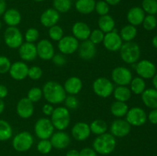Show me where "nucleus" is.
Listing matches in <instances>:
<instances>
[{
    "mask_svg": "<svg viewBox=\"0 0 157 156\" xmlns=\"http://www.w3.org/2000/svg\"><path fill=\"white\" fill-rule=\"evenodd\" d=\"M43 96L48 103L57 105L64 102L67 93L64 87L57 81L49 80L42 87Z\"/></svg>",
    "mask_w": 157,
    "mask_h": 156,
    "instance_id": "obj_1",
    "label": "nucleus"
},
{
    "mask_svg": "<svg viewBox=\"0 0 157 156\" xmlns=\"http://www.w3.org/2000/svg\"><path fill=\"white\" fill-rule=\"evenodd\" d=\"M93 148L98 154L107 155L113 152L117 146L116 138L110 133L105 132L98 136L93 142Z\"/></svg>",
    "mask_w": 157,
    "mask_h": 156,
    "instance_id": "obj_2",
    "label": "nucleus"
},
{
    "mask_svg": "<svg viewBox=\"0 0 157 156\" xmlns=\"http://www.w3.org/2000/svg\"><path fill=\"white\" fill-rule=\"evenodd\" d=\"M119 51L121 60L127 64H136L140 58V47L133 41L123 43Z\"/></svg>",
    "mask_w": 157,
    "mask_h": 156,
    "instance_id": "obj_3",
    "label": "nucleus"
},
{
    "mask_svg": "<svg viewBox=\"0 0 157 156\" xmlns=\"http://www.w3.org/2000/svg\"><path fill=\"white\" fill-rule=\"evenodd\" d=\"M51 121L55 128L58 131H64L70 125V111L65 106H58L55 108L51 116Z\"/></svg>",
    "mask_w": 157,
    "mask_h": 156,
    "instance_id": "obj_4",
    "label": "nucleus"
},
{
    "mask_svg": "<svg viewBox=\"0 0 157 156\" xmlns=\"http://www.w3.org/2000/svg\"><path fill=\"white\" fill-rule=\"evenodd\" d=\"M114 84L111 80L105 76L98 77L92 84V89L95 94L101 98L109 97L113 94L114 90Z\"/></svg>",
    "mask_w": 157,
    "mask_h": 156,
    "instance_id": "obj_5",
    "label": "nucleus"
},
{
    "mask_svg": "<svg viewBox=\"0 0 157 156\" xmlns=\"http://www.w3.org/2000/svg\"><path fill=\"white\" fill-rule=\"evenodd\" d=\"M12 147L18 152H25L31 149L34 144V137L29 132L22 131L12 139Z\"/></svg>",
    "mask_w": 157,
    "mask_h": 156,
    "instance_id": "obj_6",
    "label": "nucleus"
},
{
    "mask_svg": "<svg viewBox=\"0 0 157 156\" xmlns=\"http://www.w3.org/2000/svg\"><path fill=\"white\" fill-rule=\"evenodd\" d=\"M5 44L11 49H18L23 44L24 36L17 27H8L3 34Z\"/></svg>",
    "mask_w": 157,
    "mask_h": 156,
    "instance_id": "obj_7",
    "label": "nucleus"
},
{
    "mask_svg": "<svg viewBox=\"0 0 157 156\" xmlns=\"http://www.w3.org/2000/svg\"><path fill=\"white\" fill-rule=\"evenodd\" d=\"M34 132L38 139H49L51 136L55 132V127L52 121L48 118H40L34 125Z\"/></svg>",
    "mask_w": 157,
    "mask_h": 156,
    "instance_id": "obj_8",
    "label": "nucleus"
},
{
    "mask_svg": "<svg viewBox=\"0 0 157 156\" xmlns=\"http://www.w3.org/2000/svg\"><path fill=\"white\" fill-rule=\"evenodd\" d=\"M132 65L138 76L144 80L152 79L156 73V65L149 60H141Z\"/></svg>",
    "mask_w": 157,
    "mask_h": 156,
    "instance_id": "obj_9",
    "label": "nucleus"
},
{
    "mask_svg": "<svg viewBox=\"0 0 157 156\" xmlns=\"http://www.w3.org/2000/svg\"><path fill=\"white\" fill-rule=\"evenodd\" d=\"M125 117L126 120L131 126H141L147 121V114L145 110L138 106L129 109Z\"/></svg>",
    "mask_w": 157,
    "mask_h": 156,
    "instance_id": "obj_10",
    "label": "nucleus"
},
{
    "mask_svg": "<svg viewBox=\"0 0 157 156\" xmlns=\"http://www.w3.org/2000/svg\"><path fill=\"white\" fill-rule=\"evenodd\" d=\"M111 79L117 86H128L133 79V74L129 68L120 66L112 70Z\"/></svg>",
    "mask_w": 157,
    "mask_h": 156,
    "instance_id": "obj_11",
    "label": "nucleus"
},
{
    "mask_svg": "<svg viewBox=\"0 0 157 156\" xmlns=\"http://www.w3.org/2000/svg\"><path fill=\"white\" fill-rule=\"evenodd\" d=\"M79 47V41L73 35L64 36L58 41V48L60 53L64 55H70L78 50Z\"/></svg>",
    "mask_w": 157,
    "mask_h": 156,
    "instance_id": "obj_12",
    "label": "nucleus"
},
{
    "mask_svg": "<svg viewBox=\"0 0 157 156\" xmlns=\"http://www.w3.org/2000/svg\"><path fill=\"white\" fill-rule=\"evenodd\" d=\"M131 131V125L126 119L117 118L112 122L110 126V134L115 138H124L130 134Z\"/></svg>",
    "mask_w": 157,
    "mask_h": 156,
    "instance_id": "obj_13",
    "label": "nucleus"
},
{
    "mask_svg": "<svg viewBox=\"0 0 157 156\" xmlns=\"http://www.w3.org/2000/svg\"><path fill=\"white\" fill-rule=\"evenodd\" d=\"M102 43L107 50L115 52L120 50L124 41L121 39L117 31L114 29L112 32L105 34Z\"/></svg>",
    "mask_w": 157,
    "mask_h": 156,
    "instance_id": "obj_14",
    "label": "nucleus"
},
{
    "mask_svg": "<svg viewBox=\"0 0 157 156\" xmlns=\"http://www.w3.org/2000/svg\"><path fill=\"white\" fill-rule=\"evenodd\" d=\"M37 54L43 61H51L55 55V47L52 41L48 39L40 40L36 44Z\"/></svg>",
    "mask_w": 157,
    "mask_h": 156,
    "instance_id": "obj_15",
    "label": "nucleus"
},
{
    "mask_svg": "<svg viewBox=\"0 0 157 156\" xmlns=\"http://www.w3.org/2000/svg\"><path fill=\"white\" fill-rule=\"evenodd\" d=\"M29 68V66L24 61H16L12 64L9 73L13 80L21 81L28 77Z\"/></svg>",
    "mask_w": 157,
    "mask_h": 156,
    "instance_id": "obj_16",
    "label": "nucleus"
},
{
    "mask_svg": "<svg viewBox=\"0 0 157 156\" xmlns=\"http://www.w3.org/2000/svg\"><path fill=\"white\" fill-rule=\"evenodd\" d=\"M34 103L27 97L21 98L16 105V113L20 118L27 119L32 117L34 114Z\"/></svg>",
    "mask_w": 157,
    "mask_h": 156,
    "instance_id": "obj_17",
    "label": "nucleus"
},
{
    "mask_svg": "<svg viewBox=\"0 0 157 156\" xmlns=\"http://www.w3.org/2000/svg\"><path fill=\"white\" fill-rule=\"evenodd\" d=\"M90 125L84 122H76L71 128L72 137L78 142L87 140L90 137Z\"/></svg>",
    "mask_w": 157,
    "mask_h": 156,
    "instance_id": "obj_18",
    "label": "nucleus"
},
{
    "mask_svg": "<svg viewBox=\"0 0 157 156\" xmlns=\"http://www.w3.org/2000/svg\"><path fill=\"white\" fill-rule=\"evenodd\" d=\"M52 147L56 149L62 150L67 148L71 143V137L64 131H58L54 132L50 138Z\"/></svg>",
    "mask_w": 157,
    "mask_h": 156,
    "instance_id": "obj_19",
    "label": "nucleus"
},
{
    "mask_svg": "<svg viewBox=\"0 0 157 156\" xmlns=\"http://www.w3.org/2000/svg\"><path fill=\"white\" fill-rule=\"evenodd\" d=\"M78 51V55L81 59L84 61H89L93 59L96 56L97 47L96 45L88 39L79 44Z\"/></svg>",
    "mask_w": 157,
    "mask_h": 156,
    "instance_id": "obj_20",
    "label": "nucleus"
},
{
    "mask_svg": "<svg viewBox=\"0 0 157 156\" xmlns=\"http://www.w3.org/2000/svg\"><path fill=\"white\" fill-rule=\"evenodd\" d=\"M18 54L22 61H33L38 57L36 45L34 43L23 42V44L18 47Z\"/></svg>",
    "mask_w": 157,
    "mask_h": 156,
    "instance_id": "obj_21",
    "label": "nucleus"
},
{
    "mask_svg": "<svg viewBox=\"0 0 157 156\" xmlns=\"http://www.w3.org/2000/svg\"><path fill=\"white\" fill-rule=\"evenodd\" d=\"M60 20V13L53 8H50L41 13L40 16V22L44 27L51 28L58 24Z\"/></svg>",
    "mask_w": 157,
    "mask_h": 156,
    "instance_id": "obj_22",
    "label": "nucleus"
},
{
    "mask_svg": "<svg viewBox=\"0 0 157 156\" xmlns=\"http://www.w3.org/2000/svg\"><path fill=\"white\" fill-rule=\"evenodd\" d=\"M72 34L73 36L78 41H84L89 39L90 32V28L87 23L84 21H77L72 26Z\"/></svg>",
    "mask_w": 157,
    "mask_h": 156,
    "instance_id": "obj_23",
    "label": "nucleus"
},
{
    "mask_svg": "<svg viewBox=\"0 0 157 156\" xmlns=\"http://www.w3.org/2000/svg\"><path fill=\"white\" fill-rule=\"evenodd\" d=\"M146 16V13L143 9L139 6H134L129 9L127 14V19L129 24L132 25L136 26L142 24L144 18Z\"/></svg>",
    "mask_w": 157,
    "mask_h": 156,
    "instance_id": "obj_24",
    "label": "nucleus"
},
{
    "mask_svg": "<svg viewBox=\"0 0 157 156\" xmlns=\"http://www.w3.org/2000/svg\"><path fill=\"white\" fill-rule=\"evenodd\" d=\"M63 87H64L66 93L76 96L82 90L83 83L78 76H73L66 80Z\"/></svg>",
    "mask_w": 157,
    "mask_h": 156,
    "instance_id": "obj_25",
    "label": "nucleus"
},
{
    "mask_svg": "<svg viewBox=\"0 0 157 156\" xmlns=\"http://www.w3.org/2000/svg\"><path fill=\"white\" fill-rule=\"evenodd\" d=\"M3 21L8 27H17L21 23V15L19 11L14 8L6 9L2 15Z\"/></svg>",
    "mask_w": 157,
    "mask_h": 156,
    "instance_id": "obj_26",
    "label": "nucleus"
},
{
    "mask_svg": "<svg viewBox=\"0 0 157 156\" xmlns=\"http://www.w3.org/2000/svg\"><path fill=\"white\" fill-rule=\"evenodd\" d=\"M141 99L147 107L152 110L157 109V90L156 89H146L141 94Z\"/></svg>",
    "mask_w": 157,
    "mask_h": 156,
    "instance_id": "obj_27",
    "label": "nucleus"
},
{
    "mask_svg": "<svg viewBox=\"0 0 157 156\" xmlns=\"http://www.w3.org/2000/svg\"><path fill=\"white\" fill-rule=\"evenodd\" d=\"M95 0H76L75 9L82 15H89L94 11Z\"/></svg>",
    "mask_w": 157,
    "mask_h": 156,
    "instance_id": "obj_28",
    "label": "nucleus"
},
{
    "mask_svg": "<svg viewBox=\"0 0 157 156\" xmlns=\"http://www.w3.org/2000/svg\"><path fill=\"white\" fill-rule=\"evenodd\" d=\"M98 28L104 34L112 32L115 29V20L110 15L100 16L98 21Z\"/></svg>",
    "mask_w": 157,
    "mask_h": 156,
    "instance_id": "obj_29",
    "label": "nucleus"
},
{
    "mask_svg": "<svg viewBox=\"0 0 157 156\" xmlns=\"http://www.w3.org/2000/svg\"><path fill=\"white\" fill-rule=\"evenodd\" d=\"M115 100L127 102L131 98L132 92L127 86H117L113 92Z\"/></svg>",
    "mask_w": 157,
    "mask_h": 156,
    "instance_id": "obj_30",
    "label": "nucleus"
},
{
    "mask_svg": "<svg viewBox=\"0 0 157 156\" xmlns=\"http://www.w3.org/2000/svg\"><path fill=\"white\" fill-rule=\"evenodd\" d=\"M129 106L127 102L115 100L110 106V113L116 118H123L127 115Z\"/></svg>",
    "mask_w": 157,
    "mask_h": 156,
    "instance_id": "obj_31",
    "label": "nucleus"
},
{
    "mask_svg": "<svg viewBox=\"0 0 157 156\" xmlns=\"http://www.w3.org/2000/svg\"><path fill=\"white\" fill-rule=\"evenodd\" d=\"M119 34L123 41H133L137 35V29L135 26L128 24L121 28Z\"/></svg>",
    "mask_w": 157,
    "mask_h": 156,
    "instance_id": "obj_32",
    "label": "nucleus"
},
{
    "mask_svg": "<svg viewBox=\"0 0 157 156\" xmlns=\"http://www.w3.org/2000/svg\"><path fill=\"white\" fill-rule=\"evenodd\" d=\"M13 130L8 121L0 119V142H6L12 137Z\"/></svg>",
    "mask_w": 157,
    "mask_h": 156,
    "instance_id": "obj_33",
    "label": "nucleus"
},
{
    "mask_svg": "<svg viewBox=\"0 0 157 156\" xmlns=\"http://www.w3.org/2000/svg\"><path fill=\"white\" fill-rule=\"evenodd\" d=\"M89 125H90L91 133L96 135L97 136L107 132V129H108L107 123L103 119H94Z\"/></svg>",
    "mask_w": 157,
    "mask_h": 156,
    "instance_id": "obj_34",
    "label": "nucleus"
},
{
    "mask_svg": "<svg viewBox=\"0 0 157 156\" xmlns=\"http://www.w3.org/2000/svg\"><path fill=\"white\" fill-rule=\"evenodd\" d=\"M129 85H130V89L132 93H134L136 95H141L146 90L145 80L140 76L133 77Z\"/></svg>",
    "mask_w": 157,
    "mask_h": 156,
    "instance_id": "obj_35",
    "label": "nucleus"
},
{
    "mask_svg": "<svg viewBox=\"0 0 157 156\" xmlns=\"http://www.w3.org/2000/svg\"><path fill=\"white\" fill-rule=\"evenodd\" d=\"M53 9L59 13H66L71 9V0H53L52 1Z\"/></svg>",
    "mask_w": 157,
    "mask_h": 156,
    "instance_id": "obj_36",
    "label": "nucleus"
},
{
    "mask_svg": "<svg viewBox=\"0 0 157 156\" xmlns=\"http://www.w3.org/2000/svg\"><path fill=\"white\" fill-rule=\"evenodd\" d=\"M141 8L147 15H155L157 14V0H143Z\"/></svg>",
    "mask_w": 157,
    "mask_h": 156,
    "instance_id": "obj_37",
    "label": "nucleus"
},
{
    "mask_svg": "<svg viewBox=\"0 0 157 156\" xmlns=\"http://www.w3.org/2000/svg\"><path fill=\"white\" fill-rule=\"evenodd\" d=\"M49 38L54 41H59L64 37V31L61 26L55 24L48 29Z\"/></svg>",
    "mask_w": 157,
    "mask_h": 156,
    "instance_id": "obj_38",
    "label": "nucleus"
},
{
    "mask_svg": "<svg viewBox=\"0 0 157 156\" xmlns=\"http://www.w3.org/2000/svg\"><path fill=\"white\" fill-rule=\"evenodd\" d=\"M42 96V89L38 87H34L31 88L27 93V98L33 103L38 102Z\"/></svg>",
    "mask_w": 157,
    "mask_h": 156,
    "instance_id": "obj_39",
    "label": "nucleus"
},
{
    "mask_svg": "<svg viewBox=\"0 0 157 156\" xmlns=\"http://www.w3.org/2000/svg\"><path fill=\"white\" fill-rule=\"evenodd\" d=\"M39 32L35 28H29L26 30L24 35V40L25 42L35 43L39 38Z\"/></svg>",
    "mask_w": 157,
    "mask_h": 156,
    "instance_id": "obj_40",
    "label": "nucleus"
},
{
    "mask_svg": "<svg viewBox=\"0 0 157 156\" xmlns=\"http://www.w3.org/2000/svg\"><path fill=\"white\" fill-rule=\"evenodd\" d=\"M53 147L48 139H41L37 144V150L42 154H47L51 152Z\"/></svg>",
    "mask_w": 157,
    "mask_h": 156,
    "instance_id": "obj_41",
    "label": "nucleus"
},
{
    "mask_svg": "<svg viewBox=\"0 0 157 156\" xmlns=\"http://www.w3.org/2000/svg\"><path fill=\"white\" fill-rule=\"evenodd\" d=\"M143 27L147 31H153L157 26V19L155 15H147L144 18L142 23Z\"/></svg>",
    "mask_w": 157,
    "mask_h": 156,
    "instance_id": "obj_42",
    "label": "nucleus"
},
{
    "mask_svg": "<svg viewBox=\"0 0 157 156\" xmlns=\"http://www.w3.org/2000/svg\"><path fill=\"white\" fill-rule=\"evenodd\" d=\"M94 11L100 16L108 15L110 12V6L104 0H99L96 2Z\"/></svg>",
    "mask_w": 157,
    "mask_h": 156,
    "instance_id": "obj_43",
    "label": "nucleus"
},
{
    "mask_svg": "<svg viewBox=\"0 0 157 156\" xmlns=\"http://www.w3.org/2000/svg\"><path fill=\"white\" fill-rule=\"evenodd\" d=\"M104 35H105V34H104L102 31L100 30L99 28L94 29V30L91 31V32H90L89 40H90L93 44L97 45V44H100L103 42Z\"/></svg>",
    "mask_w": 157,
    "mask_h": 156,
    "instance_id": "obj_44",
    "label": "nucleus"
},
{
    "mask_svg": "<svg viewBox=\"0 0 157 156\" xmlns=\"http://www.w3.org/2000/svg\"><path fill=\"white\" fill-rule=\"evenodd\" d=\"M43 70L38 66H32L29 67L28 76L32 80H38L42 76Z\"/></svg>",
    "mask_w": 157,
    "mask_h": 156,
    "instance_id": "obj_45",
    "label": "nucleus"
},
{
    "mask_svg": "<svg viewBox=\"0 0 157 156\" xmlns=\"http://www.w3.org/2000/svg\"><path fill=\"white\" fill-rule=\"evenodd\" d=\"M65 107L68 110H76L79 106V100L78 98L74 95H68L66 96L65 99L64 101Z\"/></svg>",
    "mask_w": 157,
    "mask_h": 156,
    "instance_id": "obj_46",
    "label": "nucleus"
},
{
    "mask_svg": "<svg viewBox=\"0 0 157 156\" xmlns=\"http://www.w3.org/2000/svg\"><path fill=\"white\" fill-rule=\"evenodd\" d=\"M12 63L9 58L0 55V74H6L9 73Z\"/></svg>",
    "mask_w": 157,
    "mask_h": 156,
    "instance_id": "obj_47",
    "label": "nucleus"
},
{
    "mask_svg": "<svg viewBox=\"0 0 157 156\" xmlns=\"http://www.w3.org/2000/svg\"><path fill=\"white\" fill-rule=\"evenodd\" d=\"M52 62L58 67H62L64 64L67 63V59L64 57V54L59 53V54H55L54 57L52 59Z\"/></svg>",
    "mask_w": 157,
    "mask_h": 156,
    "instance_id": "obj_48",
    "label": "nucleus"
},
{
    "mask_svg": "<svg viewBox=\"0 0 157 156\" xmlns=\"http://www.w3.org/2000/svg\"><path fill=\"white\" fill-rule=\"evenodd\" d=\"M79 156H98V153L94 150V148L86 147L79 151Z\"/></svg>",
    "mask_w": 157,
    "mask_h": 156,
    "instance_id": "obj_49",
    "label": "nucleus"
},
{
    "mask_svg": "<svg viewBox=\"0 0 157 156\" xmlns=\"http://www.w3.org/2000/svg\"><path fill=\"white\" fill-rule=\"evenodd\" d=\"M147 119L150 123L157 125V109H153L147 115Z\"/></svg>",
    "mask_w": 157,
    "mask_h": 156,
    "instance_id": "obj_50",
    "label": "nucleus"
},
{
    "mask_svg": "<svg viewBox=\"0 0 157 156\" xmlns=\"http://www.w3.org/2000/svg\"><path fill=\"white\" fill-rule=\"evenodd\" d=\"M54 109L55 108L53 107L52 104L48 103V102L46 104H44V105L42 106L43 114L45 115V116H52V113H53Z\"/></svg>",
    "mask_w": 157,
    "mask_h": 156,
    "instance_id": "obj_51",
    "label": "nucleus"
},
{
    "mask_svg": "<svg viewBox=\"0 0 157 156\" xmlns=\"http://www.w3.org/2000/svg\"><path fill=\"white\" fill-rule=\"evenodd\" d=\"M8 94H9V90L7 87L5 85L0 84V99H5L8 96Z\"/></svg>",
    "mask_w": 157,
    "mask_h": 156,
    "instance_id": "obj_52",
    "label": "nucleus"
},
{
    "mask_svg": "<svg viewBox=\"0 0 157 156\" xmlns=\"http://www.w3.org/2000/svg\"><path fill=\"white\" fill-rule=\"evenodd\" d=\"M6 10V0H0V16L4 14Z\"/></svg>",
    "mask_w": 157,
    "mask_h": 156,
    "instance_id": "obj_53",
    "label": "nucleus"
},
{
    "mask_svg": "<svg viewBox=\"0 0 157 156\" xmlns=\"http://www.w3.org/2000/svg\"><path fill=\"white\" fill-rule=\"evenodd\" d=\"M66 156H79V151L76 149H71L66 153Z\"/></svg>",
    "mask_w": 157,
    "mask_h": 156,
    "instance_id": "obj_54",
    "label": "nucleus"
},
{
    "mask_svg": "<svg viewBox=\"0 0 157 156\" xmlns=\"http://www.w3.org/2000/svg\"><path fill=\"white\" fill-rule=\"evenodd\" d=\"M107 4L110 6H117L120 2H121V0H104Z\"/></svg>",
    "mask_w": 157,
    "mask_h": 156,
    "instance_id": "obj_55",
    "label": "nucleus"
},
{
    "mask_svg": "<svg viewBox=\"0 0 157 156\" xmlns=\"http://www.w3.org/2000/svg\"><path fill=\"white\" fill-rule=\"evenodd\" d=\"M5 108H6V105H5L4 101H3V99H0V115L4 112Z\"/></svg>",
    "mask_w": 157,
    "mask_h": 156,
    "instance_id": "obj_56",
    "label": "nucleus"
},
{
    "mask_svg": "<svg viewBox=\"0 0 157 156\" xmlns=\"http://www.w3.org/2000/svg\"><path fill=\"white\" fill-rule=\"evenodd\" d=\"M152 83H153V85L154 87V89H156L157 90V73L154 75L153 78H152Z\"/></svg>",
    "mask_w": 157,
    "mask_h": 156,
    "instance_id": "obj_57",
    "label": "nucleus"
},
{
    "mask_svg": "<svg viewBox=\"0 0 157 156\" xmlns=\"http://www.w3.org/2000/svg\"><path fill=\"white\" fill-rule=\"evenodd\" d=\"M152 44L155 48H157V35L153 37V38L152 39Z\"/></svg>",
    "mask_w": 157,
    "mask_h": 156,
    "instance_id": "obj_58",
    "label": "nucleus"
},
{
    "mask_svg": "<svg viewBox=\"0 0 157 156\" xmlns=\"http://www.w3.org/2000/svg\"><path fill=\"white\" fill-rule=\"evenodd\" d=\"M34 1L37 2H44V0H34Z\"/></svg>",
    "mask_w": 157,
    "mask_h": 156,
    "instance_id": "obj_59",
    "label": "nucleus"
},
{
    "mask_svg": "<svg viewBox=\"0 0 157 156\" xmlns=\"http://www.w3.org/2000/svg\"><path fill=\"white\" fill-rule=\"evenodd\" d=\"M2 21H0V30L2 29Z\"/></svg>",
    "mask_w": 157,
    "mask_h": 156,
    "instance_id": "obj_60",
    "label": "nucleus"
}]
</instances>
